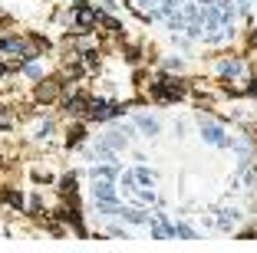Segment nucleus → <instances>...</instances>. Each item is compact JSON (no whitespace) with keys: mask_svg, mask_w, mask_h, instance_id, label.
<instances>
[{"mask_svg":"<svg viewBox=\"0 0 257 253\" xmlns=\"http://www.w3.org/2000/svg\"><path fill=\"white\" fill-rule=\"evenodd\" d=\"M122 112H125V105H119V102H109V99H89V105H86V119L109 122V119H115V115H122Z\"/></svg>","mask_w":257,"mask_h":253,"instance_id":"nucleus-1","label":"nucleus"},{"mask_svg":"<svg viewBox=\"0 0 257 253\" xmlns=\"http://www.w3.org/2000/svg\"><path fill=\"white\" fill-rule=\"evenodd\" d=\"M73 27L79 33H92L99 27V10L86 7V4H73Z\"/></svg>","mask_w":257,"mask_h":253,"instance_id":"nucleus-2","label":"nucleus"},{"mask_svg":"<svg viewBox=\"0 0 257 253\" xmlns=\"http://www.w3.org/2000/svg\"><path fill=\"white\" fill-rule=\"evenodd\" d=\"M201 135L208 138L211 145H221V148H231V138L224 135V128L221 125H214V122H204L201 119Z\"/></svg>","mask_w":257,"mask_h":253,"instance_id":"nucleus-3","label":"nucleus"},{"mask_svg":"<svg viewBox=\"0 0 257 253\" xmlns=\"http://www.w3.org/2000/svg\"><path fill=\"white\" fill-rule=\"evenodd\" d=\"M56 96H60V82L56 79H40V86H37V99L40 102H53Z\"/></svg>","mask_w":257,"mask_h":253,"instance_id":"nucleus-4","label":"nucleus"},{"mask_svg":"<svg viewBox=\"0 0 257 253\" xmlns=\"http://www.w3.org/2000/svg\"><path fill=\"white\" fill-rule=\"evenodd\" d=\"M218 73H221V79H237V76L244 73V63L241 60H221Z\"/></svg>","mask_w":257,"mask_h":253,"instance_id":"nucleus-5","label":"nucleus"},{"mask_svg":"<svg viewBox=\"0 0 257 253\" xmlns=\"http://www.w3.org/2000/svg\"><path fill=\"white\" fill-rule=\"evenodd\" d=\"M152 237H175V227L165 217H155V227H152Z\"/></svg>","mask_w":257,"mask_h":253,"instance_id":"nucleus-6","label":"nucleus"},{"mask_svg":"<svg viewBox=\"0 0 257 253\" xmlns=\"http://www.w3.org/2000/svg\"><path fill=\"white\" fill-rule=\"evenodd\" d=\"M136 122H139V128H142L149 138H152V135H159V122L152 119V115H136Z\"/></svg>","mask_w":257,"mask_h":253,"instance_id":"nucleus-7","label":"nucleus"},{"mask_svg":"<svg viewBox=\"0 0 257 253\" xmlns=\"http://www.w3.org/2000/svg\"><path fill=\"white\" fill-rule=\"evenodd\" d=\"M132 178H136L142 187H152V184H155V171H149V168H136V171H132Z\"/></svg>","mask_w":257,"mask_h":253,"instance_id":"nucleus-8","label":"nucleus"},{"mask_svg":"<svg viewBox=\"0 0 257 253\" xmlns=\"http://www.w3.org/2000/svg\"><path fill=\"white\" fill-rule=\"evenodd\" d=\"M83 138H86V128H83V125H73V128L66 132V145H79Z\"/></svg>","mask_w":257,"mask_h":253,"instance_id":"nucleus-9","label":"nucleus"},{"mask_svg":"<svg viewBox=\"0 0 257 253\" xmlns=\"http://www.w3.org/2000/svg\"><path fill=\"white\" fill-rule=\"evenodd\" d=\"M4 201H7L14 210H23V194L20 191H4Z\"/></svg>","mask_w":257,"mask_h":253,"instance_id":"nucleus-10","label":"nucleus"},{"mask_svg":"<svg viewBox=\"0 0 257 253\" xmlns=\"http://www.w3.org/2000/svg\"><path fill=\"white\" fill-rule=\"evenodd\" d=\"M99 10H102V14H115L119 4H115V0H99Z\"/></svg>","mask_w":257,"mask_h":253,"instance_id":"nucleus-11","label":"nucleus"},{"mask_svg":"<svg viewBox=\"0 0 257 253\" xmlns=\"http://www.w3.org/2000/svg\"><path fill=\"white\" fill-rule=\"evenodd\" d=\"M182 66H185V63H182V60H175V56L165 63V69H168V73H182Z\"/></svg>","mask_w":257,"mask_h":253,"instance_id":"nucleus-12","label":"nucleus"},{"mask_svg":"<svg viewBox=\"0 0 257 253\" xmlns=\"http://www.w3.org/2000/svg\"><path fill=\"white\" fill-rule=\"evenodd\" d=\"M73 4H83V0H73Z\"/></svg>","mask_w":257,"mask_h":253,"instance_id":"nucleus-13","label":"nucleus"}]
</instances>
